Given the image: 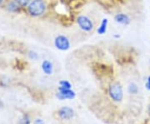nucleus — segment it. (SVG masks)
Returning <instances> with one entry per match:
<instances>
[{"label":"nucleus","mask_w":150,"mask_h":124,"mask_svg":"<svg viewBox=\"0 0 150 124\" xmlns=\"http://www.w3.org/2000/svg\"><path fill=\"white\" fill-rule=\"evenodd\" d=\"M21 123L23 124H29V120L28 117H27V116H24L23 118L22 119Z\"/></svg>","instance_id":"nucleus-15"},{"label":"nucleus","mask_w":150,"mask_h":124,"mask_svg":"<svg viewBox=\"0 0 150 124\" xmlns=\"http://www.w3.org/2000/svg\"><path fill=\"white\" fill-rule=\"evenodd\" d=\"M139 88H138V86L135 84V83H130L129 86V91L130 93H137Z\"/></svg>","instance_id":"nucleus-13"},{"label":"nucleus","mask_w":150,"mask_h":124,"mask_svg":"<svg viewBox=\"0 0 150 124\" xmlns=\"http://www.w3.org/2000/svg\"><path fill=\"white\" fill-rule=\"evenodd\" d=\"M59 88L60 89H71V84H70L69 82L68 81H65V80H63V81H60L59 82Z\"/></svg>","instance_id":"nucleus-11"},{"label":"nucleus","mask_w":150,"mask_h":124,"mask_svg":"<svg viewBox=\"0 0 150 124\" xmlns=\"http://www.w3.org/2000/svg\"><path fill=\"white\" fill-rule=\"evenodd\" d=\"M43 121L42 119H36L35 122H34V124H43Z\"/></svg>","instance_id":"nucleus-16"},{"label":"nucleus","mask_w":150,"mask_h":124,"mask_svg":"<svg viewBox=\"0 0 150 124\" xmlns=\"http://www.w3.org/2000/svg\"><path fill=\"white\" fill-rule=\"evenodd\" d=\"M60 117L64 120H69L74 116V112L72 108L69 107H62L59 112Z\"/></svg>","instance_id":"nucleus-7"},{"label":"nucleus","mask_w":150,"mask_h":124,"mask_svg":"<svg viewBox=\"0 0 150 124\" xmlns=\"http://www.w3.org/2000/svg\"><path fill=\"white\" fill-rule=\"evenodd\" d=\"M29 57L30 58H32L33 60H36V59H38L39 55H38V53H37L36 52L30 51L29 53Z\"/></svg>","instance_id":"nucleus-14"},{"label":"nucleus","mask_w":150,"mask_h":124,"mask_svg":"<svg viewBox=\"0 0 150 124\" xmlns=\"http://www.w3.org/2000/svg\"><path fill=\"white\" fill-rule=\"evenodd\" d=\"M114 21L122 25H128L129 23L130 19L129 17L125 13H118L114 16Z\"/></svg>","instance_id":"nucleus-8"},{"label":"nucleus","mask_w":150,"mask_h":124,"mask_svg":"<svg viewBox=\"0 0 150 124\" xmlns=\"http://www.w3.org/2000/svg\"><path fill=\"white\" fill-rule=\"evenodd\" d=\"M3 7L11 13H20L23 9V8L14 0H7Z\"/></svg>","instance_id":"nucleus-5"},{"label":"nucleus","mask_w":150,"mask_h":124,"mask_svg":"<svg viewBox=\"0 0 150 124\" xmlns=\"http://www.w3.org/2000/svg\"><path fill=\"white\" fill-rule=\"evenodd\" d=\"M47 5L44 0H31L26 10L31 17L37 18L42 16L45 13Z\"/></svg>","instance_id":"nucleus-1"},{"label":"nucleus","mask_w":150,"mask_h":124,"mask_svg":"<svg viewBox=\"0 0 150 124\" xmlns=\"http://www.w3.org/2000/svg\"><path fill=\"white\" fill-rule=\"evenodd\" d=\"M54 45L60 51H67L70 48V41L64 35H59L54 39Z\"/></svg>","instance_id":"nucleus-3"},{"label":"nucleus","mask_w":150,"mask_h":124,"mask_svg":"<svg viewBox=\"0 0 150 124\" xmlns=\"http://www.w3.org/2000/svg\"><path fill=\"white\" fill-rule=\"evenodd\" d=\"M108 23H109L108 19H103L102 20V22L100 23V26L97 29V33L99 35H103V34L106 33L107 29H108Z\"/></svg>","instance_id":"nucleus-10"},{"label":"nucleus","mask_w":150,"mask_h":124,"mask_svg":"<svg viewBox=\"0 0 150 124\" xmlns=\"http://www.w3.org/2000/svg\"><path fill=\"white\" fill-rule=\"evenodd\" d=\"M149 115H150V107H149Z\"/></svg>","instance_id":"nucleus-20"},{"label":"nucleus","mask_w":150,"mask_h":124,"mask_svg":"<svg viewBox=\"0 0 150 124\" xmlns=\"http://www.w3.org/2000/svg\"><path fill=\"white\" fill-rule=\"evenodd\" d=\"M53 63L49 61V60H44L42 63V69L43 72L47 74V75H51L53 73Z\"/></svg>","instance_id":"nucleus-9"},{"label":"nucleus","mask_w":150,"mask_h":124,"mask_svg":"<svg viewBox=\"0 0 150 124\" xmlns=\"http://www.w3.org/2000/svg\"><path fill=\"white\" fill-rule=\"evenodd\" d=\"M59 93L57 94V97L60 100L64 99H73L75 97V93L71 89H59Z\"/></svg>","instance_id":"nucleus-6"},{"label":"nucleus","mask_w":150,"mask_h":124,"mask_svg":"<svg viewBox=\"0 0 150 124\" xmlns=\"http://www.w3.org/2000/svg\"><path fill=\"white\" fill-rule=\"evenodd\" d=\"M15 2H17L20 6L23 9H25L28 7V5L29 4V3L31 2V0H14Z\"/></svg>","instance_id":"nucleus-12"},{"label":"nucleus","mask_w":150,"mask_h":124,"mask_svg":"<svg viewBox=\"0 0 150 124\" xmlns=\"http://www.w3.org/2000/svg\"><path fill=\"white\" fill-rule=\"evenodd\" d=\"M7 0H0V7H3Z\"/></svg>","instance_id":"nucleus-18"},{"label":"nucleus","mask_w":150,"mask_h":124,"mask_svg":"<svg viewBox=\"0 0 150 124\" xmlns=\"http://www.w3.org/2000/svg\"><path fill=\"white\" fill-rule=\"evenodd\" d=\"M146 87L150 90V76L149 77V78H148V81H147V83H146Z\"/></svg>","instance_id":"nucleus-17"},{"label":"nucleus","mask_w":150,"mask_h":124,"mask_svg":"<svg viewBox=\"0 0 150 124\" xmlns=\"http://www.w3.org/2000/svg\"><path fill=\"white\" fill-rule=\"evenodd\" d=\"M77 23L80 29L84 32H90L93 29L92 20L85 15H79L77 18Z\"/></svg>","instance_id":"nucleus-2"},{"label":"nucleus","mask_w":150,"mask_h":124,"mask_svg":"<svg viewBox=\"0 0 150 124\" xmlns=\"http://www.w3.org/2000/svg\"><path fill=\"white\" fill-rule=\"evenodd\" d=\"M113 37H114L115 38H120V36L119 35V34H114V35H113Z\"/></svg>","instance_id":"nucleus-19"},{"label":"nucleus","mask_w":150,"mask_h":124,"mask_svg":"<svg viewBox=\"0 0 150 124\" xmlns=\"http://www.w3.org/2000/svg\"><path fill=\"white\" fill-rule=\"evenodd\" d=\"M110 97L116 102H120L123 99V93L122 87L119 83H113L109 87Z\"/></svg>","instance_id":"nucleus-4"}]
</instances>
